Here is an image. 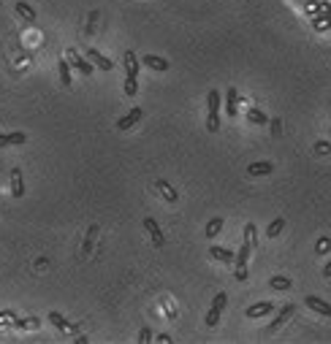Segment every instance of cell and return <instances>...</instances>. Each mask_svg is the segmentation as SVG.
Wrapping results in <instances>:
<instances>
[{
  "label": "cell",
  "mask_w": 331,
  "mask_h": 344,
  "mask_svg": "<svg viewBox=\"0 0 331 344\" xmlns=\"http://www.w3.org/2000/svg\"><path fill=\"white\" fill-rule=\"evenodd\" d=\"M122 62H125V84H122V90H125V95H128V98H133L139 92V57L128 49L122 54Z\"/></svg>",
  "instance_id": "obj_1"
},
{
  "label": "cell",
  "mask_w": 331,
  "mask_h": 344,
  "mask_svg": "<svg viewBox=\"0 0 331 344\" xmlns=\"http://www.w3.org/2000/svg\"><path fill=\"white\" fill-rule=\"evenodd\" d=\"M207 130L209 133L220 130V92L217 90H209V98H207Z\"/></svg>",
  "instance_id": "obj_2"
},
{
  "label": "cell",
  "mask_w": 331,
  "mask_h": 344,
  "mask_svg": "<svg viewBox=\"0 0 331 344\" xmlns=\"http://www.w3.org/2000/svg\"><path fill=\"white\" fill-rule=\"evenodd\" d=\"M225 303H228V295L225 293H217L215 301H212V307H209V315H207V328H217L220 317H223Z\"/></svg>",
  "instance_id": "obj_3"
},
{
  "label": "cell",
  "mask_w": 331,
  "mask_h": 344,
  "mask_svg": "<svg viewBox=\"0 0 331 344\" xmlns=\"http://www.w3.org/2000/svg\"><path fill=\"white\" fill-rule=\"evenodd\" d=\"M144 120V108L141 106H133L128 114L125 117H120V120H117V130L120 133H125V130H130V128H136V125Z\"/></svg>",
  "instance_id": "obj_4"
},
{
  "label": "cell",
  "mask_w": 331,
  "mask_h": 344,
  "mask_svg": "<svg viewBox=\"0 0 331 344\" xmlns=\"http://www.w3.org/2000/svg\"><path fill=\"white\" fill-rule=\"evenodd\" d=\"M65 60L71 62V68H76V71L82 73V76H90L92 71H95V65H92L87 57H82V54H79L76 49H68V57H65Z\"/></svg>",
  "instance_id": "obj_5"
},
{
  "label": "cell",
  "mask_w": 331,
  "mask_h": 344,
  "mask_svg": "<svg viewBox=\"0 0 331 344\" xmlns=\"http://www.w3.org/2000/svg\"><path fill=\"white\" fill-rule=\"evenodd\" d=\"M293 312H296V303H282V307L277 309V315H274V320H272V325H269V333L282 328V323H288V320L293 317Z\"/></svg>",
  "instance_id": "obj_6"
},
{
  "label": "cell",
  "mask_w": 331,
  "mask_h": 344,
  "mask_svg": "<svg viewBox=\"0 0 331 344\" xmlns=\"http://www.w3.org/2000/svg\"><path fill=\"white\" fill-rule=\"evenodd\" d=\"M144 228H147V233H149V239H152V244H155L157 249H163V247H165V236H163L160 225H157L152 217H144Z\"/></svg>",
  "instance_id": "obj_7"
},
{
  "label": "cell",
  "mask_w": 331,
  "mask_h": 344,
  "mask_svg": "<svg viewBox=\"0 0 331 344\" xmlns=\"http://www.w3.org/2000/svg\"><path fill=\"white\" fill-rule=\"evenodd\" d=\"M274 309H277V307H274L272 301H258V303H253V307H250L247 312H244V315H247L250 320H258V317H266V315H272Z\"/></svg>",
  "instance_id": "obj_8"
},
{
  "label": "cell",
  "mask_w": 331,
  "mask_h": 344,
  "mask_svg": "<svg viewBox=\"0 0 331 344\" xmlns=\"http://www.w3.org/2000/svg\"><path fill=\"white\" fill-rule=\"evenodd\" d=\"M304 307H310L312 312H318V315H323V317H331V303L323 301V298H318V295H307V298H304Z\"/></svg>",
  "instance_id": "obj_9"
},
{
  "label": "cell",
  "mask_w": 331,
  "mask_h": 344,
  "mask_svg": "<svg viewBox=\"0 0 331 344\" xmlns=\"http://www.w3.org/2000/svg\"><path fill=\"white\" fill-rule=\"evenodd\" d=\"M87 60H90L95 68H101V71H112V68H114V65H112V60H109L106 54H101L98 49H92V46L87 49Z\"/></svg>",
  "instance_id": "obj_10"
},
{
  "label": "cell",
  "mask_w": 331,
  "mask_h": 344,
  "mask_svg": "<svg viewBox=\"0 0 331 344\" xmlns=\"http://www.w3.org/2000/svg\"><path fill=\"white\" fill-rule=\"evenodd\" d=\"M225 114L228 117L239 114V90H236V87H228L225 90Z\"/></svg>",
  "instance_id": "obj_11"
},
{
  "label": "cell",
  "mask_w": 331,
  "mask_h": 344,
  "mask_svg": "<svg viewBox=\"0 0 331 344\" xmlns=\"http://www.w3.org/2000/svg\"><path fill=\"white\" fill-rule=\"evenodd\" d=\"M49 323L57 328V331H65V333H76L79 331V325H74V323H68L65 317L60 315V312H49Z\"/></svg>",
  "instance_id": "obj_12"
},
{
  "label": "cell",
  "mask_w": 331,
  "mask_h": 344,
  "mask_svg": "<svg viewBox=\"0 0 331 344\" xmlns=\"http://www.w3.org/2000/svg\"><path fill=\"white\" fill-rule=\"evenodd\" d=\"M144 68H149V71H157V73H163V71H169V60L165 57H157V54H144Z\"/></svg>",
  "instance_id": "obj_13"
},
{
  "label": "cell",
  "mask_w": 331,
  "mask_h": 344,
  "mask_svg": "<svg viewBox=\"0 0 331 344\" xmlns=\"http://www.w3.org/2000/svg\"><path fill=\"white\" fill-rule=\"evenodd\" d=\"M272 171H274V163H269V160L250 163V166H247V176H269Z\"/></svg>",
  "instance_id": "obj_14"
},
{
  "label": "cell",
  "mask_w": 331,
  "mask_h": 344,
  "mask_svg": "<svg viewBox=\"0 0 331 344\" xmlns=\"http://www.w3.org/2000/svg\"><path fill=\"white\" fill-rule=\"evenodd\" d=\"M25 141H27L25 133H0V149H6V146H19Z\"/></svg>",
  "instance_id": "obj_15"
},
{
  "label": "cell",
  "mask_w": 331,
  "mask_h": 344,
  "mask_svg": "<svg viewBox=\"0 0 331 344\" xmlns=\"http://www.w3.org/2000/svg\"><path fill=\"white\" fill-rule=\"evenodd\" d=\"M11 193H14V198H22V195H25V179H22L19 168L11 171Z\"/></svg>",
  "instance_id": "obj_16"
},
{
  "label": "cell",
  "mask_w": 331,
  "mask_h": 344,
  "mask_svg": "<svg viewBox=\"0 0 331 344\" xmlns=\"http://www.w3.org/2000/svg\"><path fill=\"white\" fill-rule=\"evenodd\" d=\"M209 257H215V260H220V263H234L236 255L225 247H209Z\"/></svg>",
  "instance_id": "obj_17"
},
{
  "label": "cell",
  "mask_w": 331,
  "mask_h": 344,
  "mask_svg": "<svg viewBox=\"0 0 331 344\" xmlns=\"http://www.w3.org/2000/svg\"><path fill=\"white\" fill-rule=\"evenodd\" d=\"M41 320L38 317H14L11 320V328H19V331H30V328H38Z\"/></svg>",
  "instance_id": "obj_18"
},
{
  "label": "cell",
  "mask_w": 331,
  "mask_h": 344,
  "mask_svg": "<svg viewBox=\"0 0 331 344\" xmlns=\"http://www.w3.org/2000/svg\"><path fill=\"white\" fill-rule=\"evenodd\" d=\"M57 73H60V84L62 87H71V62L68 60H57Z\"/></svg>",
  "instance_id": "obj_19"
},
{
  "label": "cell",
  "mask_w": 331,
  "mask_h": 344,
  "mask_svg": "<svg viewBox=\"0 0 331 344\" xmlns=\"http://www.w3.org/2000/svg\"><path fill=\"white\" fill-rule=\"evenodd\" d=\"M155 187H157V190L163 193V198L169 201V203H177V190H174V187H171L169 182H165V179H157V182H155Z\"/></svg>",
  "instance_id": "obj_20"
},
{
  "label": "cell",
  "mask_w": 331,
  "mask_h": 344,
  "mask_svg": "<svg viewBox=\"0 0 331 344\" xmlns=\"http://www.w3.org/2000/svg\"><path fill=\"white\" fill-rule=\"evenodd\" d=\"M98 233H101V228H98V225H90V231H87V239H84V247H82V255H84V257H87V255L92 252V244H95Z\"/></svg>",
  "instance_id": "obj_21"
},
{
  "label": "cell",
  "mask_w": 331,
  "mask_h": 344,
  "mask_svg": "<svg viewBox=\"0 0 331 344\" xmlns=\"http://www.w3.org/2000/svg\"><path fill=\"white\" fill-rule=\"evenodd\" d=\"M223 225H225V220H223V217H212V220H209V225H207V231H204V236H207V239H215L217 233L223 231Z\"/></svg>",
  "instance_id": "obj_22"
},
{
  "label": "cell",
  "mask_w": 331,
  "mask_h": 344,
  "mask_svg": "<svg viewBox=\"0 0 331 344\" xmlns=\"http://www.w3.org/2000/svg\"><path fill=\"white\" fill-rule=\"evenodd\" d=\"M14 11H17L25 22H36V9H30L27 3H17V6H14Z\"/></svg>",
  "instance_id": "obj_23"
},
{
  "label": "cell",
  "mask_w": 331,
  "mask_h": 344,
  "mask_svg": "<svg viewBox=\"0 0 331 344\" xmlns=\"http://www.w3.org/2000/svg\"><path fill=\"white\" fill-rule=\"evenodd\" d=\"M247 122H250V125H266V114L261 111V108L250 106V108H247Z\"/></svg>",
  "instance_id": "obj_24"
},
{
  "label": "cell",
  "mask_w": 331,
  "mask_h": 344,
  "mask_svg": "<svg viewBox=\"0 0 331 344\" xmlns=\"http://www.w3.org/2000/svg\"><path fill=\"white\" fill-rule=\"evenodd\" d=\"M282 228H285V217H277L274 222H269V228H266V236H269V239H277L280 233H282Z\"/></svg>",
  "instance_id": "obj_25"
},
{
  "label": "cell",
  "mask_w": 331,
  "mask_h": 344,
  "mask_svg": "<svg viewBox=\"0 0 331 344\" xmlns=\"http://www.w3.org/2000/svg\"><path fill=\"white\" fill-rule=\"evenodd\" d=\"M269 287H272V290H290L293 282H290L288 277H272L269 279Z\"/></svg>",
  "instance_id": "obj_26"
},
{
  "label": "cell",
  "mask_w": 331,
  "mask_h": 344,
  "mask_svg": "<svg viewBox=\"0 0 331 344\" xmlns=\"http://www.w3.org/2000/svg\"><path fill=\"white\" fill-rule=\"evenodd\" d=\"M244 241H250V244L255 247V241H258V231H255V222H247V225H244Z\"/></svg>",
  "instance_id": "obj_27"
},
{
  "label": "cell",
  "mask_w": 331,
  "mask_h": 344,
  "mask_svg": "<svg viewBox=\"0 0 331 344\" xmlns=\"http://www.w3.org/2000/svg\"><path fill=\"white\" fill-rule=\"evenodd\" d=\"M149 339H152V331H149V328L144 325V328H141V331H139V341L144 344V341H149Z\"/></svg>",
  "instance_id": "obj_28"
},
{
  "label": "cell",
  "mask_w": 331,
  "mask_h": 344,
  "mask_svg": "<svg viewBox=\"0 0 331 344\" xmlns=\"http://www.w3.org/2000/svg\"><path fill=\"white\" fill-rule=\"evenodd\" d=\"M14 317H17V312H14V309H3V312H0V320H14Z\"/></svg>",
  "instance_id": "obj_29"
},
{
  "label": "cell",
  "mask_w": 331,
  "mask_h": 344,
  "mask_svg": "<svg viewBox=\"0 0 331 344\" xmlns=\"http://www.w3.org/2000/svg\"><path fill=\"white\" fill-rule=\"evenodd\" d=\"M328 247H331V241H328L326 236H323V239L318 241V252H326V249H328Z\"/></svg>",
  "instance_id": "obj_30"
},
{
  "label": "cell",
  "mask_w": 331,
  "mask_h": 344,
  "mask_svg": "<svg viewBox=\"0 0 331 344\" xmlns=\"http://www.w3.org/2000/svg\"><path fill=\"white\" fill-rule=\"evenodd\" d=\"M323 277H326V279H331V260H328L326 265H323Z\"/></svg>",
  "instance_id": "obj_31"
},
{
  "label": "cell",
  "mask_w": 331,
  "mask_h": 344,
  "mask_svg": "<svg viewBox=\"0 0 331 344\" xmlns=\"http://www.w3.org/2000/svg\"><path fill=\"white\" fill-rule=\"evenodd\" d=\"M328 30H331V22H328Z\"/></svg>",
  "instance_id": "obj_32"
}]
</instances>
